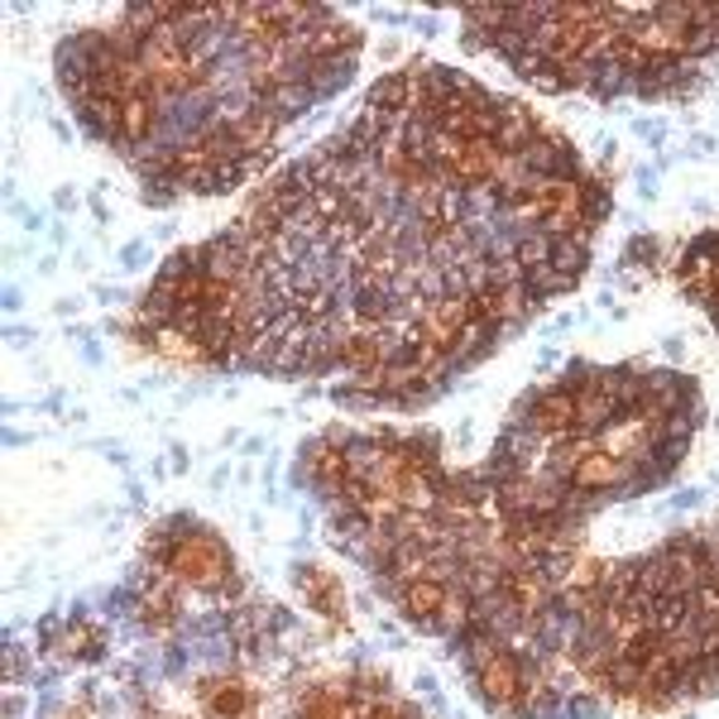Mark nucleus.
Here are the masks:
<instances>
[{
  "mask_svg": "<svg viewBox=\"0 0 719 719\" xmlns=\"http://www.w3.org/2000/svg\"><path fill=\"white\" fill-rule=\"evenodd\" d=\"M360 34L317 5H145L58 48L82 125L169 192H226L355 77Z\"/></svg>",
  "mask_w": 719,
  "mask_h": 719,
  "instance_id": "f257e3e1",
  "label": "nucleus"
}]
</instances>
